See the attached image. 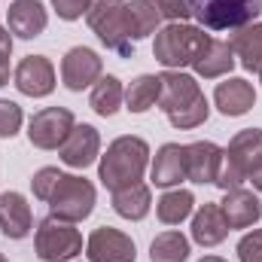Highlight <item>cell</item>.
<instances>
[{
	"label": "cell",
	"mask_w": 262,
	"mask_h": 262,
	"mask_svg": "<svg viewBox=\"0 0 262 262\" xmlns=\"http://www.w3.org/2000/svg\"><path fill=\"white\" fill-rule=\"evenodd\" d=\"M149 165V143L143 137H134V134H122L116 137L107 152L101 156V165H98V177L101 183L110 189V192H119L125 186H134L143 180V171Z\"/></svg>",
	"instance_id": "obj_1"
},
{
	"label": "cell",
	"mask_w": 262,
	"mask_h": 262,
	"mask_svg": "<svg viewBox=\"0 0 262 262\" xmlns=\"http://www.w3.org/2000/svg\"><path fill=\"white\" fill-rule=\"evenodd\" d=\"M210 34H204L195 25L186 21H168L162 31H156V43H152V55L165 70H183L195 61L198 49L204 46Z\"/></svg>",
	"instance_id": "obj_2"
},
{
	"label": "cell",
	"mask_w": 262,
	"mask_h": 262,
	"mask_svg": "<svg viewBox=\"0 0 262 262\" xmlns=\"http://www.w3.org/2000/svg\"><path fill=\"white\" fill-rule=\"evenodd\" d=\"M125 3L128 0H92V6L85 12V21L107 49L119 52L122 58H131L134 43L125 34Z\"/></svg>",
	"instance_id": "obj_3"
},
{
	"label": "cell",
	"mask_w": 262,
	"mask_h": 262,
	"mask_svg": "<svg viewBox=\"0 0 262 262\" xmlns=\"http://www.w3.org/2000/svg\"><path fill=\"white\" fill-rule=\"evenodd\" d=\"M95 201H98V192L85 177L61 174L58 186L49 195V207H52V216H58L64 223H82L85 216H92Z\"/></svg>",
	"instance_id": "obj_4"
},
{
	"label": "cell",
	"mask_w": 262,
	"mask_h": 262,
	"mask_svg": "<svg viewBox=\"0 0 262 262\" xmlns=\"http://www.w3.org/2000/svg\"><path fill=\"white\" fill-rule=\"evenodd\" d=\"M34 250L43 262H70L82 253V235L73 223L49 216L34 235Z\"/></svg>",
	"instance_id": "obj_5"
},
{
	"label": "cell",
	"mask_w": 262,
	"mask_h": 262,
	"mask_svg": "<svg viewBox=\"0 0 262 262\" xmlns=\"http://www.w3.org/2000/svg\"><path fill=\"white\" fill-rule=\"evenodd\" d=\"M189 9L210 31L244 28L262 12V0H189Z\"/></svg>",
	"instance_id": "obj_6"
},
{
	"label": "cell",
	"mask_w": 262,
	"mask_h": 262,
	"mask_svg": "<svg viewBox=\"0 0 262 262\" xmlns=\"http://www.w3.org/2000/svg\"><path fill=\"white\" fill-rule=\"evenodd\" d=\"M73 125H76V119L67 107H46L31 116L28 140L37 149H61V143L70 137Z\"/></svg>",
	"instance_id": "obj_7"
},
{
	"label": "cell",
	"mask_w": 262,
	"mask_h": 262,
	"mask_svg": "<svg viewBox=\"0 0 262 262\" xmlns=\"http://www.w3.org/2000/svg\"><path fill=\"white\" fill-rule=\"evenodd\" d=\"M104 76V61L89 46H73L61 58V82L70 92H82Z\"/></svg>",
	"instance_id": "obj_8"
},
{
	"label": "cell",
	"mask_w": 262,
	"mask_h": 262,
	"mask_svg": "<svg viewBox=\"0 0 262 262\" xmlns=\"http://www.w3.org/2000/svg\"><path fill=\"white\" fill-rule=\"evenodd\" d=\"M85 256H89V262H134L137 247L125 232H119L113 226H101L89 235Z\"/></svg>",
	"instance_id": "obj_9"
},
{
	"label": "cell",
	"mask_w": 262,
	"mask_h": 262,
	"mask_svg": "<svg viewBox=\"0 0 262 262\" xmlns=\"http://www.w3.org/2000/svg\"><path fill=\"white\" fill-rule=\"evenodd\" d=\"M162 95H159V107L165 116H177L180 110L192 107L195 101L204 98L201 85H198L195 76L183 73V70H165L162 76Z\"/></svg>",
	"instance_id": "obj_10"
},
{
	"label": "cell",
	"mask_w": 262,
	"mask_h": 262,
	"mask_svg": "<svg viewBox=\"0 0 262 262\" xmlns=\"http://www.w3.org/2000/svg\"><path fill=\"white\" fill-rule=\"evenodd\" d=\"M15 89L28 98H46L55 92V67L46 55H28L15 64Z\"/></svg>",
	"instance_id": "obj_11"
},
{
	"label": "cell",
	"mask_w": 262,
	"mask_h": 262,
	"mask_svg": "<svg viewBox=\"0 0 262 262\" xmlns=\"http://www.w3.org/2000/svg\"><path fill=\"white\" fill-rule=\"evenodd\" d=\"M58 156H61V162L67 168H89V165H95L98 156H101V134H98V128L85 125V122L73 125L70 137L58 149Z\"/></svg>",
	"instance_id": "obj_12"
},
{
	"label": "cell",
	"mask_w": 262,
	"mask_h": 262,
	"mask_svg": "<svg viewBox=\"0 0 262 262\" xmlns=\"http://www.w3.org/2000/svg\"><path fill=\"white\" fill-rule=\"evenodd\" d=\"M49 25V12L40 0H12L6 9V28L9 34L21 37V40H34L46 31Z\"/></svg>",
	"instance_id": "obj_13"
},
{
	"label": "cell",
	"mask_w": 262,
	"mask_h": 262,
	"mask_svg": "<svg viewBox=\"0 0 262 262\" xmlns=\"http://www.w3.org/2000/svg\"><path fill=\"white\" fill-rule=\"evenodd\" d=\"M235 64H238V58H235L232 46H229L226 40L207 37L204 46L198 49L195 61L189 67L195 70V76H201V79H220V76H229Z\"/></svg>",
	"instance_id": "obj_14"
},
{
	"label": "cell",
	"mask_w": 262,
	"mask_h": 262,
	"mask_svg": "<svg viewBox=\"0 0 262 262\" xmlns=\"http://www.w3.org/2000/svg\"><path fill=\"white\" fill-rule=\"evenodd\" d=\"M213 104L223 116H244L256 104V89L244 76H226V82H220L213 92Z\"/></svg>",
	"instance_id": "obj_15"
},
{
	"label": "cell",
	"mask_w": 262,
	"mask_h": 262,
	"mask_svg": "<svg viewBox=\"0 0 262 262\" xmlns=\"http://www.w3.org/2000/svg\"><path fill=\"white\" fill-rule=\"evenodd\" d=\"M149 180L162 189H174L186 180V146L180 143H165L159 146L152 168H149Z\"/></svg>",
	"instance_id": "obj_16"
},
{
	"label": "cell",
	"mask_w": 262,
	"mask_h": 262,
	"mask_svg": "<svg viewBox=\"0 0 262 262\" xmlns=\"http://www.w3.org/2000/svg\"><path fill=\"white\" fill-rule=\"evenodd\" d=\"M34 229L31 204L21 192H0V232L12 241L28 238Z\"/></svg>",
	"instance_id": "obj_17"
},
{
	"label": "cell",
	"mask_w": 262,
	"mask_h": 262,
	"mask_svg": "<svg viewBox=\"0 0 262 262\" xmlns=\"http://www.w3.org/2000/svg\"><path fill=\"white\" fill-rule=\"evenodd\" d=\"M220 210H223L229 229H250V226H256V220L262 216V201L253 189L238 186V189L226 192V198L220 201Z\"/></svg>",
	"instance_id": "obj_18"
},
{
	"label": "cell",
	"mask_w": 262,
	"mask_h": 262,
	"mask_svg": "<svg viewBox=\"0 0 262 262\" xmlns=\"http://www.w3.org/2000/svg\"><path fill=\"white\" fill-rule=\"evenodd\" d=\"M223 162V146H216L213 140H195L186 146V180L192 183H213L216 171Z\"/></svg>",
	"instance_id": "obj_19"
},
{
	"label": "cell",
	"mask_w": 262,
	"mask_h": 262,
	"mask_svg": "<svg viewBox=\"0 0 262 262\" xmlns=\"http://www.w3.org/2000/svg\"><path fill=\"white\" fill-rule=\"evenodd\" d=\"M226 159L241 171V174H253L262 165V128H244L238 131L229 146H226Z\"/></svg>",
	"instance_id": "obj_20"
},
{
	"label": "cell",
	"mask_w": 262,
	"mask_h": 262,
	"mask_svg": "<svg viewBox=\"0 0 262 262\" xmlns=\"http://www.w3.org/2000/svg\"><path fill=\"white\" fill-rule=\"evenodd\" d=\"M229 232L232 229H229L220 204L204 201L195 210V216H192V241L195 244H201V247H216V244H223L229 238Z\"/></svg>",
	"instance_id": "obj_21"
},
{
	"label": "cell",
	"mask_w": 262,
	"mask_h": 262,
	"mask_svg": "<svg viewBox=\"0 0 262 262\" xmlns=\"http://www.w3.org/2000/svg\"><path fill=\"white\" fill-rule=\"evenodd\" d=\"M235 58L241 61L244 70L250 73H259L262 70V21H250L244 28H238L229 40Z\"/></svg>",
	"instance_id": "obj_22"
},
{
	"label": "cell",
	"mask_w": 262,
	"mask_h": 262,
	"mask_svg": "<svg viewBox=\"0 0 262 262\" xmlns=\"http://www.w3.org/2000/svg\"><path fill=\"white\" fill-rule=\"evenodd\" d=\"M159 25H162V15L152 0H128L125 3V34L131 43L156 34Z\"/></svg>",
	"instance_id": "obj_23"
},
{
	"label": "cell",
	"mask_w": 262,
	"mask_h": 262,
	"mask_svg": "<svg viewBox=\"0 0 262 262\" xmlns=\"http://www.w3.org/2000/svg\"><path fill=\"white\" fill-rule=\"evenodd\" d=\"M89 104H92V110L98 113V116H116L119 113V107L125 104V89H122V79L119 76H113V73H107V76H101L95 85H92V98H89Z\"/></svg>",
	"instance_id": "obj_24"
},
{
	"label": "cell",
	"mask_w": 262,
	"mask_h": 262,
	"mask_svg": "<svg viewBox=\"0 0 262 262\" xmlns=\"http://www.w3.org/2000/svg\"><path fill=\"white\" fill-rule=\"evenodd\" d=\"M149 207H152V192H149L146 183H134V186H125V189L113 192V210L122 220L137 223V220H143L149 213Z\"/></svg>",
	"instance_id": "obj_25"
},
{
	"label": "cell",
	"mask_w": 262,
	"mask_h": 262,
	"mask_svg": "<svg viewBox=\"0 0 262 262\" xmlns=\"http://www.w3.org/2000/svg\"><path fill=\"white\" fill-rule=\"evenodd\" d=\"M159 95H162V79L152 73H140L125 89V110L128 113H146L159 104Z\"/></svg>",
	"instance_id": "obj_26"
},
{
	"label": "cell",
	"mask_w": 262,
	"mask_h": 262,
	"mask_svg": "<svg viewBox=\"0 0 262 262\" xmlns=\"http://www.w3.org/2000/svg\"><path fill=\"white\" fill-rule=\"evenodd\" d=\"M192 207H195V195L189 189H168L156 201V216L165 226H180L183 220L192 216Z\"/></svg>",
	"instance_id": "obj_27"
},
{
	"label": "cell",
	"mask_w": 262,
	"mask_h": 262,
	"mask_svg": "<svg viewBox=\"0 0 262 262\" xmlns=\"http://www.w3.org/2000/svg\"><path fill=\"white\" fill-rule=\"evenodd\" d=\"M189 259V238L177 229H168L152 238L149 262H186Z\"/></svg>",
	"instance_id": "obj_28"
},
{
	"label": "cell",
	"mask_w": 262,
	"mask_h": 262,
	"mask_svg": "<svg viewBox=\"0 0 262 262\" xmlns=\"http://www.w3.org/2000/svg\"><path fill=\"white\" fill-rule=\"evenodd\" d=\"M207 116H210V104H207V98H201V101H195L192 107H186V110H180L177 116H168V122L174 125V128H198V125H204L207 122Z\"/></svg>",
	"instance_id": "obj_29"
},
{
	"label": "cell",
	"mask_w": 262,
	"mask_h": 262,
	"mask_svg": "<svg viewBox=\"0 0 262 262\" xmlns=\"http://www.w3.org/2000/svg\"><path fill=\"white\" fill-rule=\"evenodd\" d=\"M25 122V113L15 101H3L0 98V137H15Z\"/></svg>",
	"instance_id": "obj_30"
},
{
	"label": "cell",
	"mask_w": 262,
	"mask_h": 262,
	"mask_svg": "<svg viewBox=\"0 0 262 262\" xmlns=\"http://www.w3.org/2000/svg\"><path fill=\"white\" fill-rule=\"evenodd\" d=\"M58 180H61V171H58V168H40V171L34 174V180H31L34 198H40V201H49L52 189L58 186Z\"/></svg>",
	"instance_id": "obj_31"
},
{
	"label": "cell",
	"mask_w": 262,
	"mask_h": 262,
	"mask_svg": "<svg viewBox=\"0 0 262 262\" xmlns=\"http://www.w3.org/2000/svg\"><path fill=\"white\" fill-rule=\"evenodd\" d=\"M244 180H247V174H241V171H238V168L226 159V149H223V162H220V171H216L213 186H220L223 192H229V189H238Z\"/></svg>",
	"instance_id": "obj_32"
},
{
	"label": "cell",
	"mask_w": 262,
	"mask_h": 262,
	"mask_svg": "<svg viewBox=\"0 0 262 262\" xmlns=\"http://www.w3.org/2000/svg\"><path fill=\"white\" fill-rule=\"evenodd\" d=\"M238 259L241 262H262V229L247 232L238 241Z\"/></svg>",
	"instance_id": "obj_33"
},
{
	"label": "cell",
	"mask_w": 262,
	"mask_h": 262,
	"mask_svg": "<svg viewBox=\"0 0 262 262\" xmlns=\"http://www.w3.org/2000/svg\"><path fill=\"white\" fill-rule=\"evenodd\" d=\"M152 3H156L159 15L168 18V21H186V18L192 15L189 0H152Z\"/></svg>",
	"instance_id": "obj_34"
},
{
	"label": "cell",
	"mask_w": 262,
	"mask_h": 262,
	"mask_svg": "<svg viewBox=\"0 0 262 262\" xmlns=\"http://www.w3.org/2000/svg\"><path fill=\"white\" fill-rule=\"evenodd\" d=\"M89 6H92V0H52V9H55L58 18H64V21L82 18V15L89 12Z\"/></svg>",
	"instance_id": "obj_35"
},
{
	"label": "cell",
	"mask_w": 262,
	"mask_h": 262,
	"mask_svg": "<svg viewBox=\"0 0 262 262\" xmlns=\"http://www.w3.org/2000/svg\"><path fill=\"white\" fill-rule=\"evenodd\" d=\"M9 55H12V34L9 28H0V85L9 82Z\"/></svg>",
	"instance_id": "obj_36"
},
{
	"label": "cell",
	"mask_w": 262,
	"mask_h": 262,
	"mask_svg": "<svg viewBox=\"0 0 262 262\" xmlns=\"http://www.w3.org/2000/svg\"><path fill=\"white\" fill-rule=\"evenodd\" d=\"M247 180L253 183V189H256V192H262V165L253 171V174H250V177H247Z\"/></svg>",
	"instance_id": "obj_37"
},
{
	"label": "cell",
	"mask_w": 262,
	"mask_h": 262,
	"mask_svg": "<svg viewBox=\"0 0 262 262\" xmlns=\"http://www.w3.org/2000/svg\"><path fill=\"white\" fill-rule=\"evenodd\" d=\"M198 262H226V259H220V256H204V259H198Z\"/></svg>",
	"instance_id": "obj_38"
},
{
	"label": "cell",
	"mask_w": 262,
	"mask_h": 262,
	"mask_svg": "<svg viewBox=\"0 0 262 262\" xmlns=\"http://www.w3.org/2000/svg\"><path fill=\"white\" fill-rule=\"evenodd\" d=\"M0 262H9V259H6V256H3V253H0Z\"/></svg>",
	"instance_id": "obj_39"
},
{
	"label": "cell",
	"mask_w": 262,
	"mask_h": 262,
	"mask_svg": "<svg viewBox=\"0 0 262 262\" xmlns=\"http://www.w3.org/2000/svg\"><path fill=\"white\" fill-rule=\"evenodd\" d=\"M259 79H262V70H259Z\"/></svg>",
	"instance_id": "obj_40"
}]
</instances>
